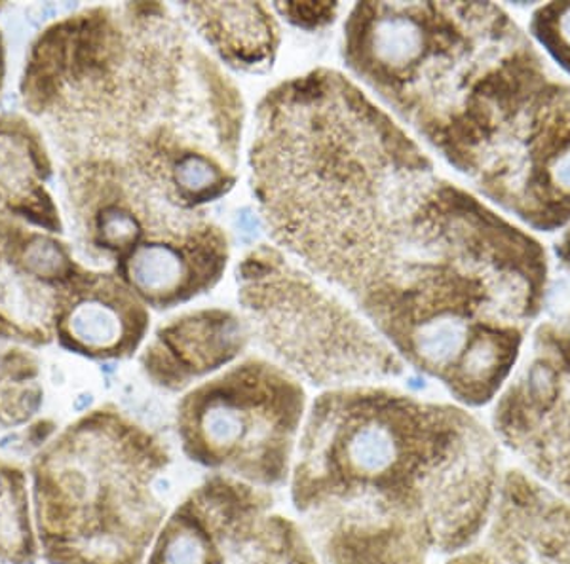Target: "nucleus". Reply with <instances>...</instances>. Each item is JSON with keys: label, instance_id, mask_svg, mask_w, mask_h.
Wrapping results in <instances>:
<instances>
[{"label": "nucleus", "instance_id": "obj_1", "mask_svg": "<svg viewBox=\"0 0 570 564\" xmlns=\"http://www.w3.org/2000/svg\"><path fill=\"white\" fill-rule=\"evenodd\" d=\"M247 168L276 247L346 295L422 375L454 383L540 318L542 241L441 176L344 72L320 67L266 91Z\"/></svg>", "mask_w": 570, "mask_h": 564}, {"label": "nucleus", "instance_id": "obj_2", "mask_svg": "<svg viewBox=\"0 0 570 564\" xmlns=\"http://www.w3.org/2000/svg\"><path fill=\"white\" fill-rule=\"evenodd\" d=\"M344 67L473 195L532 234L570 225V80L499 4L360 2Z\"/></svg>", "mask_w": 570, "mask_h": 564}, {"label": "nucleus", "instance_id": "obj_3", "mask_svg": "<svg viewBox=\"0 0 570 564\" xmlns=\"http://www.w3.org/2000/svg\"><path fill=\"white\" fill-rule=\"evenodd\" d=\"M491 477L470 413L373 384L308 405L287 491L322 564H428L472 542Z\"/></svg>", "mask_w": 570, "mask_h": 564}, {"label": "nucleus", "instance_id": "obj_4", "mask_svg": "<svg viewBox=\"0 0 570 564\" xmlns=\"http://www.w3.org/2000/svg\"><path fill=\"white\" fill-rule=\"evenodd\" d=\"M69 33L105 145L124 155L98 208L130 209L155 228L209 217L240 179V88L158 4L94 10Z\"/></svg>", "mask_w": 570, "mask_h": 564}, {"label": "nucleus", "instance_id": "obj_5", "mask_svg": "<svg viewBox=\"0 0 570 564\" xmlns=\"http://www.w3.org/2000/svg\"><path fill=\"white\" fill-rule=\"evenodd\" d=\"M166 442L115 405L67 424L27 461L42 564H145L171 507Z\"/></svg>", "mask_w": 570, "mask_h": 564}, {"label": "nucleus", "instance_id": "obj_6", "mask_svg": "<svg viewBox=\"0 0 570 564\" xmlns=\"http://www.w3.org/2000/svg\"><path fill=\"white\" fill-rule=\"evenodd\" d=\"M236 284L252 337L301 383L327 392L403 375L405 364L375 327L279 247L252 249Z\"/></svg>", "mask_w": 570, "mask_h": 564}, {"label": "nucleus", "instance_id": "obj_7", "mask_svg": "<svg viewBox=\"0 0 570 564\" xmlns=\"http://www.w3.org/2000/svg\"><path fill=\"white\" fill-rule=\"evenodd\" d=\"M308 405L292 373L266 357H244L183 394L177 442L206 474L276 493L292 477Z\"/></svg>", "mask_w": 570, "mask_h": 564}, {"label": "nucleus", "instance_id": "obj_8", "mask_svg": "<svg viewBox=\"0 0 570 564\" xmlns=\"http://www.w3.org/2000/svg\"><path fill=\"white\" fill-rule=\"evenodd\" d=\"M145 564H322L274 493L206 474L169 512Z\"/></svg>", "mask_w": 570, "mask_h": 564}, {"label": "nucleus", "instance_id": "obj_9", "mask_svg": "<svg viewBox=\"0 0 570 564\" xmlns=\"http://www.w3.org/2000/svg\"><path fill=\"white\" fill-rule=\"evenodd\" d=\"M252 343L246 318L228 308L187 311L163 325L142 352L141 369L160 389L179 394L240 362Z\"/></svg>", "mask_w": 570, "mask_h": 564}, {"label": "nucleus", "instance_id": "obj_10", "mask_svg": "<svg viewBox=\"0 0 570 564\" xmlns=\"http://www.w3.org/2000/svg\"><path fill=\"white\" fill-rule=\"evenodd\" d=\"M230 260V240L214 219L171 240L145 241L120 260L124 284L156 308L212 291Z\"/></svg>", "mask_w": 570, "mask_h": 564}, {"label": "nucleus", "instance_id": "obj_11", "mask_svg": "<svg viewBox=\"0 0 570 564\" xmlns=\"http://www.w3.org/2000/svg\"><path fill=\"white\" fill-rule=\"evenodd\" d=\"M147 327L149 314L136 293L112 276H96L69 306L61 337L82 356L122 359L137 350Z\"/></svg>", "mask_w": 570, "mask_h": 564}, {"label": "nucleus", "instance_id": "obj_12", "mask_svg": "<svg viewBox=\"0 0 570 564\" xmlns=\"http://www.w3.org/2000/svg\"><path fill=\"white\" fill-rule=\"evenodd\" d=\"M179 12L223 66L247 75L273 69L282 46V27L268 4L185 2Z\"/></svg>", "mask_w": 570, "mask_h": 564}, {"label": "nucleus", "instance_id": "obj_13", "mask_svg": "<svg viewBox=\"0 0 570 564\" xmlns=\"http://www.w3.org/2000/svg\"><path fill=\"white\" fill-rule=\"evenodd\" d=\"M0 564H42L27 462L0 454Z\"/></svg>", "mask_w": 570, "mask_h": 564}, {"label": "nucleus", "instance_id": "obj_14", "mask_svg": "<svg viewBox=\"0 0 570 564\" xmlns=\"http://www.w3.org/2000/svg\"><path fill=\"white\" fill-rule=\"evenodd\" d=\"M273 12L306 33H318L337 21L338 2H273Z\"/></svg>", "mask_w": 570, "mask_h": 564}, {"label": "nucleus", "instance_id": "obj_15", "mask_svg": "<svg viewBox=\"0 0 570 564\" xmlns=\"http://www.w3.org/2000/svg\"><path fill=\"white\" fill-rule=\"evenodd\" d=\"M550 257L556 276L551 295L561 318L570 325V227L558 234V238L551 244Z\"/></svg>", "mask_w": 570, "mask_h": 564}, {"label": "nucleus", "instance_id": "obj_16", "mask_svg": "<svg viewBox=\"0 0 570 564\" xmlns=\"http://www.w3.org/2000/svg\"><path fill=\"white\" fill-rule=\"evenodd\" d=\"M26 263L29 270L42 278H58L71 273V260L66 251L52 240L33 241L27 247Z\"/></svg>", "mask_w": 570, "mask_h": 564}]
</instances>
